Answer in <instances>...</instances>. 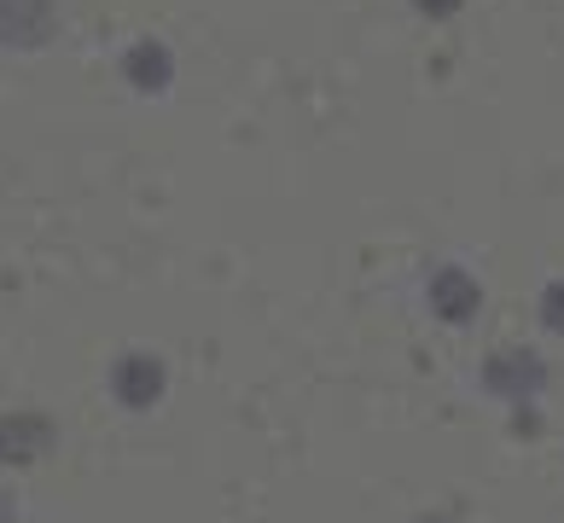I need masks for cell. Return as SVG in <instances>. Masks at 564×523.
<instances>
[{
    "instance_id": "6da1fadb",
    "label": "cell",
    "mask_w": 564,
    "mask_h": 523,
    "mask_svg": "<svg viewBox=\"0 0 564 523\" xmlns=\"http://www.w3.org/2000/svg\"><path fill=\"white\" fill-rule=\"evenodd\" d=\"M436 303H443V314H466L477 308V285L466 274H443V285H436Z\"/></svg>"
},
{
    "instance_id": "7a4b0ae2",
    "label": "cell",
    "mask_w": 564,
    "mask_h": 523,
    "mask_svg": "<svg viewBox=\"0 0 564 523\" xmlns=\"http://www.w3.org/2000/svg\"><path fill=\"white\" fill-rule=\"evenodd\" d=\"M129 76H134V81H145V88H158V81L170 76V65H163V53L152 47V41H140L134 58H129Z\"/></svg>"
},
{
    "instance_id": "3957f363",
    "label": "cell",
    "mask_w": 564,
    "mask_h": 523,
    "mask_svg": "<svg viewBox=\"0 0 564 523\" xmlns=\"http://www.w3.org/2000/svg\"><path fill=\"white\" fill-rule=\"evenodd\" d=\"M41 443V431H30V425H0V448H35Z\"/></svg>"
},
{
    "instance_id": "277c9868",
    "label": "cell",
    "mask_w": 564,
    "mask_h": 523,
    "mask_svg": "<svg viewBox=\"0 0 564 523\" xmlns=\"http://www.w3.org/2000/svg\"><path fill=\"white\" fill-rule=\"evenodd\" d=\"M547 320L564 331V285H553V291H547Z\"/></svg>"
},
{
    "instance_id": "5b68a950",
    "label": "cell",
    "mask_w": 564,
    "mask_h": 523,
    "mask_svg": "<svg viewBox=\"0 0 564 523\" xmlns=\"http://www.w3.org/2000/svg\"><path fill=\"white\" fill-rule=\"evenodd\" d=\"M420 7H431V12H454L459 0H420Z\"/></svg>"
}]
</instances>
